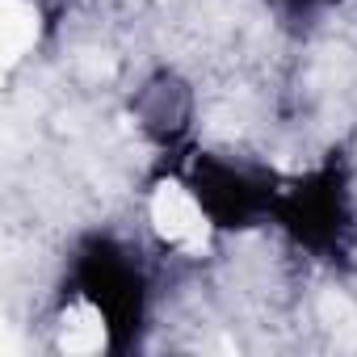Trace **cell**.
I'll return each instance as SVG.
<instances>
[{
  "label": "cell",
  "mask_w": 357,
  "mask_h": 357,
  "mask_svg": "<svg viewBox=\"0 0 357 357\" xmlns=\"http://www.w3.org/2000/svg\"><path fill=\"white\" fill-rule=\"evenodd\" d=\"M151 227L168 248H181V252H202L211 240V223H206L198 198L176 181H164L151 194Z\"/></svg>",
  "instance_id": "obj_1"
},
{
  "label": "cell",
  "mask_w": 357,
  "mask_h": 357,
  "mask_svg": "<svg viewBox=\"0 0 357 357\" xmlns=\"http://www.w3.org/2000/svg\"><path fill=\"white\" fill-rule=\"evenodd\" d=\"M38 43V9L26 5V0H5L0 5V55H5V68L22 63L26 51H34Z\"/></svg>",
  "instance_id": "obj_2"
},
{
  "label": "cell",
  "mask_w": 357,
  "mask_h": 357,
  "mask_svg": "<svg viewBox=\"0 0 357 357\" xmlns=\"http://www.w3.org/2000/svg\"><path fill=\"white\" fill-rule=\"evenodd\" d=\"M101 344H105V319H101V311L89 307V303L72 307L63 315V324H59V349L63 353H97Z\"/></svg>",
  "instance_id": "obj_3"
}]
</instances>
